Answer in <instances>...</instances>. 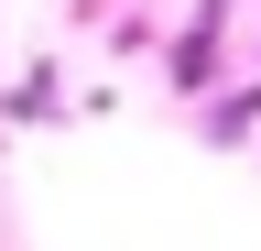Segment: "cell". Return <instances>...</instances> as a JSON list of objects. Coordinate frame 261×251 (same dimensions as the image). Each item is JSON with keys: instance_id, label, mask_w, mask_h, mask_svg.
Here are the masks:
<instances>
[{"instance_id": "cell-1", "label": "cell", "mask_w": 261, "mask_h": 251, "mask_svg": "<svg viewBox=\"0 0 261 251\" xmlns=\"http://www.w3.org/2000/svg\"><path fill=\"white\" fill-rule=\"evenodd\" d=\"M218 22H228V0H207V11H196V33L174 44V87H207V77H218Z\"/></svg>"}]
</instances>
